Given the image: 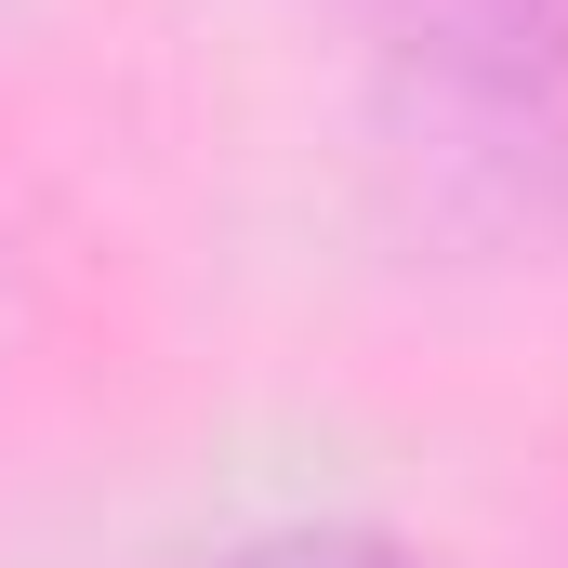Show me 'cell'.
Wrapping results in <instances>:
<instances>
[{
  "mask_svg": "<svg viewBox=\"0 0 568 568\" xmlns=\"http://www.w3.org/2000/svg\"><path fill=\"white\" fill-rule=\"evenodd\" d=\"M212 568H436V556L424 542H384V529H265V542H239Z\"/></svg>",
  "mask_w": 568,
  "mask_h": 568,
  "instance_id": "2",
  "label": "cell"
},
{
  "mask_svg": "<svg viewBox=\"0 0 568 568\" xmlns=\"http://www.w3.org/2000/svg\"><path fill=\"white\" fill-rule=\"evenodd\" d=\"M397 67H424L503 145H568V0H357Z\"/></svg>",
  "mask_w": 568,
  "mask_h": 568,
  "instance_id": "1",
  "label": "cell"
}]
</instances>
